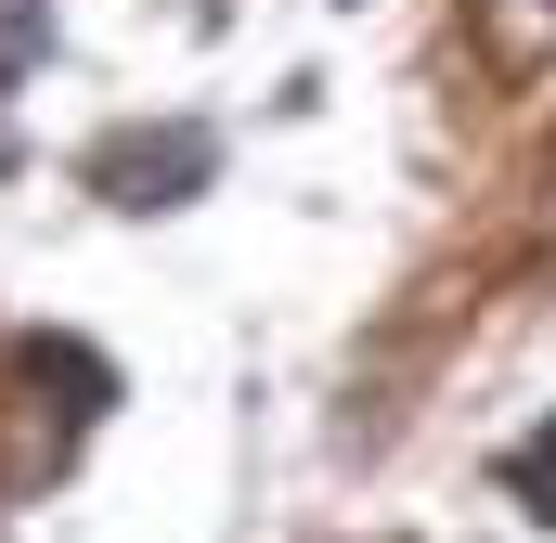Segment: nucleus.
<instances>
[{
    "instance_id": "f257e3e1",
    "label": "nucleus",
    "mask_w": 556,
    "mask_h": 543,
    "mask_svg": "<svg viewBox=\"0 0 556 543\" xmlns=\"http://www.w3.org/2000/svg\"><path fill=\"white\" fill-rule=\"evenodd\" d=\"M505 479H518V505H531V518H556V414L518 440V453H505Z\"/></svg>"
}]
</instances>
